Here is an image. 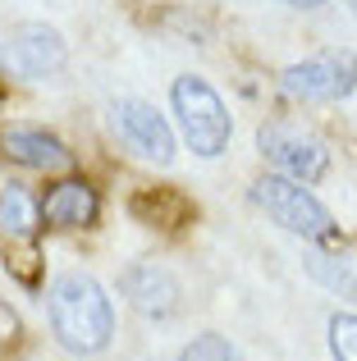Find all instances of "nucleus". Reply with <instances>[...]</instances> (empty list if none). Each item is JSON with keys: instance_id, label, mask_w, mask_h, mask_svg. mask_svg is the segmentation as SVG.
<instances>
[{"instance_id": "nucleus-1", "label": "nucleus", "mask_w": 357, "mask_h": 361, "mask_svg": "<svg viewBox=\"0 0 357 361\" xmlns=\"http://www.w3.org/2000/svg\"><path fill=\"white\" fill-rule=\"evenodd\" d=\"M46 316H51V334L73 357H97L115 338V302L87 270L55 274L46 288Z\"/></svg>"}, {"instance_id": "nucleus-2", "label": "nucleus", "mask_w": 357, "mask_h": 361, "mask_svg": "<svg viewBox=\"0 0 357 361\" xmlns=\"http://www.w3.org/2000/svg\"><path fill=\"white\" fill-rule=\"evenodd\" d=\"M170 106L178 119V137L188 142V151L202 160H215L229 151L234 142V115L224 106V97L197 73H178L170 82Z\"/></svg>"}, {"instance_id": "nucleus-3", "label": "nucleus", "mask_w": 357, "mask_h": 361, "mask_svg": "<svg viewBox=\"0 0 357 361\" xmlns=\"http://www.w3.org/2000/svg\"><path fill=\"white\" fill-rule=\"evenodd\" d=\"M252 197H257V206L284 233H298V238H307V243H334L339 238V224H334V215L325 211V202L307 183H298V178L266 174V178H257Z\"/></svg>"}, {"instance_id": "nucleus-4", "label": "nucleus", "mask_w": 357, "mask_h": 361, "mask_svg": "<svg viewBox=\"0 0 357 361\" xmlns=\"http://www.w3.org/2000/svg\"><path fill=\"white\" fill-rule=\"evenodd\" d=\"M284 97L303 101V106H321V101H349L357 92V55L353 51H321L312 60H298L279 73Z\"/></svg>"}, {"instance_id": "nucleus-5", "label": "nucleus", "mask_w": 357, "mask_h": 361, "mask_svg": "<svg viewBox=\"0 0 357 361\" xmlns=\"http://www.w3.org/2000/svg\"><path fill=\"white\" fill-rule=\"evenodd\" d=\"M257 147L284 178L316 183V178L330 174V147H325L316 133L298 128V123H261Z\"/></svg>"}, {"instance_id": "nucleus-6", "label": "nucleus", "mask_w": 357, "mask_h": 361, "mask_svg": "<svg viewBox=\"0 0 357 361\" xmlns=\"http://www.w3.org/2000/svg\"><path fill=\"white\" fill-rule=\"evenodd\" d=\"M110 123H115L119 142H124L133 156L152 160V165H170L174 151H178V137L170 128V119L152 106V101H138V97H119L110 106Z\"/></svg>"}, {"instance_id": "nucleus-7", "label": "nucleus", "mask_w": 357, "mask_h": 361, "mask_svg": "<svg viewBox=\"0 0 357 361\" xmlns=\"http://www.w3.org/2000/svg\"><path fill=\"white\" fill-rule=\"evenodd\" d=\"M5 60L23 78H51V73L64 69L69 46H64V37L51 23H18L5 42Z\"/></svg>"}, {"instance_id": "nucleus-8", "label": "nucleus", "mask_w": 357, "mask_h": 361, "mask_svg": "<svg viewBox=\"0 0 357 361\" xmlns=\"http://www.w3.org/2000/svg\"><path fill=\"white\" fill-rule=\"evenodd\" d=\"M0 160H14L23 169H69L73 165V151L64 147L55 133L32 128V123H0Z\"/></svg>"}, {"instance_id": "nucleus-9", "label": "nucleus", "mask_w": 357, "mask_h": 361, "mask_svg": "<svg viewBox=\"0 0 357 361\" xmlns=\"http://www.w3.org/2000/svg\"><path fill=\"white\" fill-rule=\"evenodd\" d=\"M119 293L133 302V311H143L147 320H170L178 311V279L165 265L143 261V265H128L119 274Z\"/></svg>"}, {"instance_id": "nucleus-10", "label": "nucleus", "mask_w": 357, "mask_h": 361, "mask_svg": "<svg viewBox=\"0 0 357 361\" xmlns=\"http://www.w3.org/2000/svg\"><path fill=\"white\" fill-rule=\"evenodd\" d=\"M37 211H42V224H51V229H87V224H97L101 202L87 178H60L37 202Z\"/></svg>"}, {"instance_id": "nucleus-11", "label": "nucleus", "mask_w": 357, "mask_h": 361, "mask_svg": "<svg viewBox=\"0 0 357 361\" xmlns=\"http://www.w3.org/2000/svg\"><path fill=\"white\" fill-rule=\"evenodd\" d=\"M42 229V211L18 183L0 188V238L5 243H32Z\"/></svg>"}, {"instance_id": "nucleus-12", "label": "nucleus", "mask_w": 357, "mask_h": 361, "mask_svg": "<svg viewBox=\"0 0 357 361\" xmlns=\"http://www.w3.org/2000/svg\"><path fill=\"white\" fill-rule=\"evenodd\" d=\"M330 357L357 361V311H334L330 316Z\"/></svg>"}, {"instance_id": "nucleus-13", "label": "nucleus", "mask_w": 357, "mask_h": 361, "mask_svg": "<svg viewBox=\"0 0 357 361\" xmlns=\"http://www.w3.org/2000/svg\"><path fill=\"white\" fill-rule=\"evenodd\" d=\"M312 274L325 283V288H339L349 293V298H357V261H325V256H312Z\"/></svg>"}, {"instance_id": "nucleus-14", "label": "nucleus", "mask_w": 357, "mask_h": 361, "mask_svg": "<svg viewBox=\"0 0 357 361\" xmlns=\"http://www.w3.org/2000/svg\"><path fill=\"white\" fill-rule=\"evenodd\" d=\"M178 361H238V353H234V343L224 334H197L178 353Z\"/></svg>"}, {"instance_id": "nucleus-15", "label": "nucleus", "mask_w": 357, "mask_h": 361, "mask_svg": "<svg viewBox=\"0 0 357 361\" xmlns=\"http://www.w3.org/2000/svg\"><path fill=\"white\" fill-rule=\"evenodd\" d=\"M279 5H294V9H321V5H330V0H279Z\"/></svg>"}, {"instance_id": "nucleus-16", "label": "nucleus", "mask_w": 357, "mask_h": 361, "mask_svg": "<svg viewBox=\"0 0 357 361\" xmlns=\"http://www.w3.org/2000/svg\"><path fill=\"white\" fill-rule=\"evenodd\" d=\"M353 5H357V0H353Z\"/></svg>"}]
</instances>
